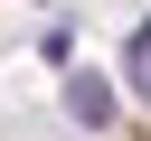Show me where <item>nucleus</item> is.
Returning a JSON list of instances; mask_svg holds the SVG:
<instances>
[{"label":"nucleus","instance_id":"obj_1","mask_svg":"<svg viewBox=\"0 0 151 141\" xmlns=\"http://www.w3.org/2000/svg\"><path fill=\"white\" fill-rule=\"evenodd\" d=\"M66 113H76L85 132H104V122H113V85H104L94 66H66Z\"/></svg>","mask_w":151,"mask_h":141},{"label":"nucleus","instance_id":"obj_2","mask_svg":"<svg viewBox=\"0 0 151 141\" xmlns=\"http://www.w3.org/2000/svg\"><path fill=\"white\" fill-rule=\"evenodd\" d=\"M123 75H132V94H142V103H151V19H142V28H132V47H123Z\"/></svg>","mask_w":151,"mask_h":141}]
</instances>
